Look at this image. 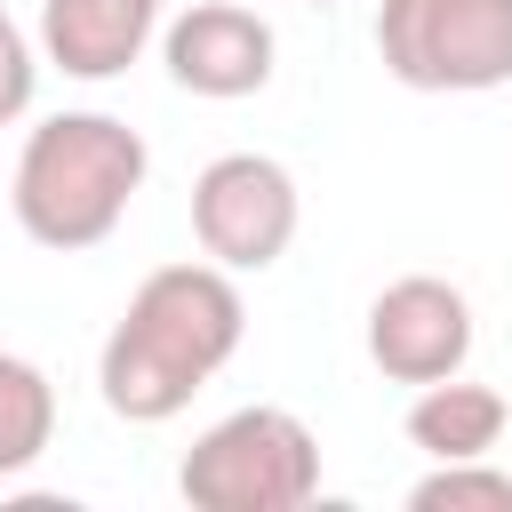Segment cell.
I'll return each mask as SVG.
<instances>
[{"label": "cell", "mask_w": 512, "mask_h": 512, "mask_svg": "<svg viewBox=\"0 0 512 512\" xmlns=\"http://www.w3.org/2000/svg\"><path fill=\"white\" fill-rule=\"evenodd\" d=\"M248 336V304L240 280L224 264H160L136 280V296L120 304L104 352H96V384L104 408L120 424H168L192 408V392L240 352Z\"/></svg>", "instance_id": "1"}, {"label": "cell", "mask_w": 512, "mask_h": 512, "mask_svg": "<svg viewBox=\"0 0 512 512\" xmlns=\"http://www.w3.org/2000/svg\"><path fill=\"white\" fill-rule=\"evenodd\" d=\"M296 176L272 152H216L192 176V240L224 272H272L296 240Z\"/></svg>", "instance_id": "5"}, {"label": "cell", "mask_w": 512, "mask_h": 512, "mask_svg": "<svg viewBox=\"0 0 512 512\" xmlns=\"http://www.w3.org/2000/svg\"><path fill=\"white\" fill-rule=\"evenodd\" d=\"M512 408L496 384H472V376H440V384H416L408 400V448H424L432 464H456V456H496Z\"/></svg>", "instance_id": "9"}, {"label": "cell", "mask_w": 512, "mask_h": 512, "mask_svg": "<svg viewBox=\"0 0 512 512\" xmlns=\"http://www.w3.org/2000/svg\"><path fill=\"white\" fill-rule=\"evenodd\" d=\"M176 488L192 512H296L320 496V440L296 408H232L184 448Z\"/></svg>", "instance_id": "3"}, {"label": "cell", "mask_w": 512, "mask_h": 512, "mask_svg": "<svg viewBox=\"0 0 512 512\" xmlns=\"http://www.w3.org/2000/svg\"><path fill=\"white\" fill-rule=\"evenodd\" d=\"M32 88H40L32 40H24V24H16V16H8V0H0V128L32 112Z\"/></svg>", "instance_id": "12"}, {"label": "cell", "mask_w": 512, "mask_h": 512, "mask_svg": "<svg viewBox=\"0 0 512 512\" xmlns=\"http://www.w3.org/2000/svg\"><path fill=\"white\" fill-rule=\"evenodd\" d=\"M408 512H512V472H496L488 456L432 464V472L408 488Z\"/></svg>", "instance_id": "11"}, {"label": "cell", "mask_w": 512, "mask_h": 512, "mask_svg": "<svg viewBox=\"0 0 512 512\" xmlns=\"http://www.w3.org/2000/svg\"><path fill=\"white\" fill-rule=\"evenodd\" d=\"M144 176H152V152H144V136L128 120H112V112H48L16 152L8 208H16L24 240H40L56 256H80V248L120 232L128 200L144 192Z\"/></svg>", "instance_id": "2"}, {"label": "cell", "mask_w": 512, "mask_h": 512, "mask_svg": "<svg viewBox=\"0 0 512 512\" xmlns=\"http://www.w3.org/2000/svg\"><path fill=\"white\" fill-rule=\"evenodd\" d=\"M376 56L400 88L488 96L512 80V0H376Z\"/></svg>", "instance_id": "4"}, {"label": "cell", "mask_w": 512, "mask_h": 512, "mask_svg": "<svg viewBox=\"0 0 512 512\" xmlns=\"http://www.w3.org/2000/svg\"><path fill=\"white\" fill-rule=\"evenodd\" d=\"M296 8H336V0H296Z\"/></svg>", "instance_id": "13"}, {"label": "cell", "mask_w": 512, "mask_h": 512, "mask_svg": "<svg viewBox=\"0 0 512 512\" xmlns=\"http://www.w3.org/2000/svg\"><path fill=\"white\" fill-rule=\"evenodd\" d=\"M368 360L392 384H440L472 360V296L440 272H400L368 304Z\"/></svg>", "instance_id": "6"}, {"label": "cell", "mask_w": 512, "mask_h": 512, "mask_svg": "<svg viewBox=\"0 0 512 512\" xmlns=\"http://www.w3.org/2000/svg\"><path fill=\"white\" fill-rule=\"evenodd\" d=\"M48 440H56V384L24 352H0V480L32 472Z\"/></svg>", "instance_id": "10"}, {"label": "cell", "mask_w": 512, "mask_h": 512, "mask_svg": "<svg viewBox=\"0 0 512 512\" xmlns=\"http://www.w3.org/2000/svg\"><path fill=\"white\" fill-rule=\"evenodd\" d=\"M168 0H40V56L64 80H120L152 32H160Z\"/></svg>", "instance_id": "8"}, {"label": "cell", "mask_w": 512, "mask_h": 512, "mask_svg": "<svg viewBox=\"0 0 512 512\" xmlns=\"http://www.w3.org/2000/svg\"><path fill=\"white\" fill-rule=\"evenodd\" d=\"M272 56H280L272 24H264L256 8H240V0H192V8L168 16V32H160L168 80H176L184 96H208V104L256 96V88L272 80Z\"/></svg>", "instance_id": "7"}]
</instances>
